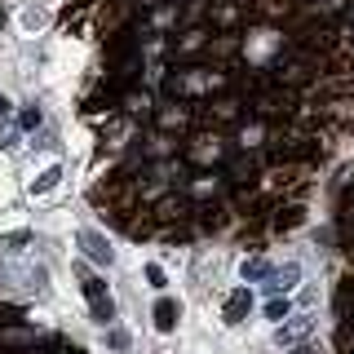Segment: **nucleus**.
Here are the masks:
<instances>
[{
	"label": "nucleus",
	"instance_id": "7",
	"mask_svg": "<svg viewBox=\"0 0 354 354\" xmlns=\"http://www.w3.org/2000/svg\"><path fill=\"white\" fill-rule=\"evenodd\" d=\"M88 306H93V319H97V324H111V319H115V301H111V292L88 297Z\"/></svg>",
	"mask_w": 354,
	"mask_h": 354
},
{
	"label": "nucleus",
	"instance_id": "11",
	"mask_svg": "<svg viewBox=\"0 0 354 354\" xmlns=\"http://www.w3.org/2000/svg\"><path fill=\"white\" fill-rule=\"evenodd\" d=\"M58 177H62L58 169H49V173H44V177H40V182H36V191H49V186H58Z\"/></svg>",
	"mask_w": 354,
	"mask_h": 354
},
{
	"label": "nucleus",
	"instance_id": "13",
	"mask_svg": "<svg viewBox=\"0 0 354 354\" xmlns=\"http://www.w3.org/2000/svg\"><path fill=\"white\" fill-rule=\"evenodd\" d=\"M147 279H151L155 288H164V270H160V266H147Z\"/></svg>",
	"mask_w": 354,
	"mask_h": 354
},
{
	"label": "nucleus",
	"instance_id": "12",
	"mask_svg": "<svg viewBox=\"0 0 354 354\" xmlns=\"http://www.w3.org/2000/svg\"><path fill=\"white\" fill-rule=\"evenodd\" d=\"M106 341H111V346H115V350H124V346H129V337H124V332H120V328H111V332H106Z\"/></svg>",
	"mask_w": 354,
	"mask_h": 354
},
{
	"label": "nucleus",
	"instance_id": "3",
	"mask_svg": "<svg viewBox=\"0 0 354 354\" xmlns=\"http://www.w3.org/2000/svg\"><path fill=\"white\" fill-rule=\"evenodd\" d=\"M248 306H252V292H248V288H235V292H230V301H226V324H243Z\"/></svg>",
	"mask_w": 354,
	"mask_h": 354
},
{
	"label": "nucleus",
	"instance_id": "4",
	"mask_svg": "<svg viewBox=\"0 0 354 354\" xmlns=\"http://www.w3.org/2000/svg\"><path fill=\"white\" fill-rule=\"evenodd\" d=\"M177 315H182V306H177V301H169V297L155 301V328H160V332H173L177 328Z\"/></svg>",
	"mask_w": 354,
	"mask_h": 354
},
{
	"label": "nucleus",
	"instance_id": "15",
	"mask_svg": "<svg viewBox=\"0 0 354 354\" xmlns=\"http://www.w3.org/2000/svg\"><path fill=\"white\" fill-rule=\"evenodd\" d=\"M5 115H9V97L0 93V120H5Z\"/></svg>",
	"mask_w": 354,
	"mask_h": 354
},
{
	"label": "nucleus",
	"instance_id": "1",
	"mask_svg": "<svg viewBox=\"0 0 354 354\" xmlns=\"http://www.w3.org/2000/svg\"><path fill=\"white\" fill-rule=\"evenodd\" d=\"M80 243H84V252H88V257H93L97 266H111V261H115L111 243H106L102 235H97V230H80Z\"/></svg>",
	"mask_w": 354,
	"mask_h": 354
},
{
	"label": "nucleus",
	"instance_id": "10",
	"mask_svg": "<svg viewBox=\"0 0 354 354\" xmlns=\"http://www.w3.org/2000/svg\"><path fill=\"white\" fill-rule=\"evenodd\" d=\"M40 124V106H27L22 111V129H36Z\"/></svg>",
	"mask_w": 354,
	"mask_h": 354
},
{
	"label": "nucleus",
	"instance_id": "8",
	"mask_svg": "<svg viewBox=\"0 0 354 354\" xmlns=\"http://www.w3.org/2000/svg\"><path fill=\"white\" fill-rule=\"evenodd\" d=\"M243 279H248V283H266V279H270V266H266V261H243Z\"/></svg>",
	"mask_w": 354,
	"mask_h": 354
},
{
	"label": "nucleus",
	"instance_id": "9",
	"mask_svg": "<svg viewBox=\"0 0 354 354\" xmlns=\"http://www.w3.org/2000/svg\"><path fill=\"white\" fill-rule=\"evenodd\" d=\"M266 319H279V324H283V319H288V301H279V297H274V301L266 306Z\"/></svg>",
	"mask_w": 354,
	"mask_h": 354
},
{
	"label": "nucleus",
	"instance_id": "2",
	"mask_svg": "<svg viewBox=\"0 0 354 354\" xmlns=\"http://www.w3.org/2000/svg\"><path fill=\"white\" fill-rule=\"evenodd\" d=\"M297 279H301V266H297V261H288V266H279V270H270L266 288H270V292H288V288H292Z\"/></svg>",
	"mask_w": 354,
	"mask_h": 354
},
{
	"label": "nucleus",
	"instance_id": "5",
	"mask_svg": "<svg viewBox=\"0 0 354 354\" xmlns=\"http://www.w3.org/2000/svg\"><path fill=\"white\" fill-rule=\"evenodd\" d=\"M306 332H310V319H306V315H297L292 324H283L279 332H274V341H279V346H292V341H301Z\"/></svg>",
	"mask_w": 354,
	"mask_h": 354
},
{
	"label": "nucleus",
	"instance_id": "6",
	"mask_svg": "<svg viewBox=\"0 0 354 354\" xmlns=\"http://www.w3.org/2000/svg\"><path fill=\"white\" fill-rule=\"evenodd\" d=\"M0 346H14V350L36 346V332H27V328H5V332H0Z\"/></svg>",
	"mask_w": 354,
	"mask_h": 354
},
{
	"label": "nucleus",
	"instance_id": "14",
	"mask_svg": "<svg viewBox=\"0 0 354 354\" xmlns=\"http://www.w3.org/2000/svg\"><path fill=\"white\" fill-rule=\"evenodd\" d=\"M292 354H319V346H310V341H306V346H297Z\"/></svg>",
	"mask_w": 354,
	"mask_h": 354
}]
</instances>
